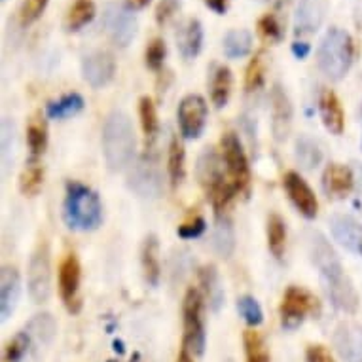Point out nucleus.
I'll list each match as a JSON object with an SVG mask.
<instances>
[{
    "label": "nucleus",
    "mask_w": 362,
    "mask_h": 362,
    "mask_svg": "<svg viewBox=\"0 0 362 362\" xmlns=\"http://www.w3.org/2000/svg\"><path fill=\"white\" fill-rule=\"evenodd\" d=\"M25 332L30 338V344L36 345V347H48L55 338V332H57V322L49 313H40L35 315L27 327H25Z\"/></svg>",
    "instance_id": "nucleus-23"
},
{
    "label": "nucleus",
    "mask_w": 362,
    "mask_h": 362,
    "mask_svg": "<svg viewBox=\"0 0 362 362\" xmlns=\"http://www.w3.org/2000/svg\"><path fill=\"white\" fill-rule=\"evenodd\" d=\"M199 281H202L203 291H205V296L209 300V305L213 311H218L224 303V288H222V283H220V277L216 274V267L207 266L203 267L199 272Z\"/></svg>",
    "instance_id": "nucleus-27"
},
{
    "label": "nucleus",
    "mask_w": 362,
    "mask_h": 362,
    "mask_svg": "<svg viewBox=\"0 0 362 362\" xmlns=\"http://www.w3.org/2000/svg\"><path fill=\"white\" fill-rule=\"evenodd\" d=\"M27 144H29L30 158L33 160H36L46 150V144H48V127L44 124V119H30L29 127H27Z\"/></svg>",
    "instance_id": "nucleus-33"
},
{
    "label": "nucleus",
    "mask_w": 362,
    "mask_h": 362,
    "mask_svg": "<svg viewBox=\"0 0 362 362\" xmlns=\"http://www.w3.org/2000/svg\"><path fill=\"white\" fill-rule=\"evenodd\" d=\"M264 72H266V66H264V59H262V54H258L255 59L250 61L249 69H247V78H245V86L249 91H255L264 83Z\"/></svg>",
    "instance_id": "nucleus-42"
},
{
    "label": "nucleus",
    "mask_w": 362,
    "mask_h": 362,
    "mask_svg": "<svg viewBox=\"0 0 362 362\" xmlns=\"http://www.w3.org/2000/svg\"><path fill=\"white\" fill-rule=\"evenodd\" d=\"M207 124V103L202 95H188L178 105V125L185 139L202 137Z\"/></svg>",
    "instance_id": "nucleus-10"
},
{
    "label": "nucleus",
    "mask_w": 362,
    "mask_h": 362,
    "mask_svg": "<svg viewBox=\"0 0 362 362\" xmlns=\"http://www.w3.org/2000/svg\"><path fill=\"white\" fill-rule=\"evenodd\" d=\"M139 112H141V122H143L144 135L148 139H154L156 135H158L160 122H158V112H156L154 103H152L150 97H143V99H141Z\"/></svg>",
    "instance_id": "nucleus-38"
},
{
    "label": "nucleus",
    "mask_w": 362,
    "mask_h": 362,
    "mask_svg": "<svg viewBox=\"0 0 362 362\" xmlns=\"http://www.w3.org/2000/svg\"><path fill=\"white\" fill-rule=\"evenodd\" d=\"M309 52H311V46L305 44V42H294V44H292V54H294V57H298V59H305L309 55Z\"/></svg>",
    "instance_id": "nucleus-48"
},
{
    "label": "nucleus",
    "mask_w": 362,
    "mask_h": 362,
    "mask_svg": "<svg viewBox=\"0 0 362 362\" xmlns=\"http://www.w3.org/2000/svg\"><path fill=\"white\" fill-rule=\"evenodd\" d=\"M315 309L313 296L300 286H291L281 303V322L285 330H296L305 319V315Z\"/></svg>",
    "instance_id": "nucleus-9"
},
{
    "label": "nucleus",
    "mask_w": 362,
    "mask_h": 362,
    "mask_svg": "<svg viewBox=\"0 0 362 362\" xmlns=\"http://www.w3.org/2000/svg\"><path fill=\"white\" fill-rule=\"evenodd\" d=\"M30 338L27 336V332H19L16 338L8 344L6 351H4V358L2 362H23L27 353L30 351Z\"/></svg>",
    "instance_id": "nucleus-39"
},
{
    "label": "nucleus",
    "mask_w": 362,
    "mask_h": 362,
    "mask_svg": "<svg viewBox=\"0 0 362 362\" xmlns=\"http://www.w3.org/2000/svg\"><path fill=\"white\" fill-rule=\"evenodd\" d=\"M325 19V2L322 0H300L294 16L296 35H313Z\"/></svg>",
    "instance_id": "nucleus-19"
},
{
    "label": "nucleus",
    "mask_w": 362,
    "mask_h": 362,
    "mask_svg": "<svg viewBox=\"0 0 362 362\" xmlns=\"http://www.w3.org/2000/svg\"><path fill=\"white\" fill-rule=\"evenodd\" d=\"M319 112H321L322 124L330 133H334V135L344 133V108L339 105L336 93L330 89H322L321 95H319Z\"/></svg>",
    "instance_id": "nucleus-21"
},
{
    "label": "nucleus",
    "mask_w": 362,
    "mask_h": 362,
    "mask_svg": "<svg viewBox=\"0 0 362 362\" xmlns=\"http://www.w3.org/2000/svg\"><path fill=\"white\" fill-rule=\"evenodd\" d=\"M292 127V105L285 89L275 86L272 89V129H274L275 141L283 143Z\"/></svg>",
    "instance_id": "nucleus-15"
},
{
    "label": "nucleus",
    "mask_w": 362,
    "mask_h": 362,
    "mask_svg": "<svg viewBox=\"0 0 362 362\" xmlns=\"http://www.w3.org/2000/svg\"><path fill=\"white\" fill-rule=\"evenodd\" d=\"M129 188L144 199H156L161 194V175L148 161H139L129 173Z\"/></svg>",
    "instance_id": "nucleus-14"
},
{
    "label": "nucleus",
    "mask_w": 362,
    "mask_h": 362,
    "mask_svg": "<svg viewBox=\"0 0 362 362\" xmlns=\"http://www.w3.org/2000/svg\"><path fill=\"white\" fill-rule=\"evenodd\" d=\"M137 139L131 118L122 110L108 114L103 127V154L110 171L124 169L135 154Z\"/></svg>",
    "instance_id": "nucleus-2"
},
{
    "label": "nucleus",
    "mask_w": 362,
    "mask_h": 362,
    "mask_svg": "<svg viewBox=\"0 0 362 362\" xmlns=\"http://www.w3.org/2000/svg\"><path fill=\"white\" fill-rule=\"evenodd\" d=\"M228 2L230 0H205V4L207 8H211L214 13H218V16H224L226 10H228Z\"/></svg>",
    "instance_id": "nucleus-49"
},
{
    "label": "nucleus",
    "mask_w": 362,
    "mask_h": 362,
    "mask_svg": "<svg viewBox=\"0 0 362 362\" xmlns=\"http://www.w3.org/2000/svg\"><path fill=\"white\" fill-rule=\"evenodd\" d=\"M309 252H311V260L319 269L325 292L334 303V308H338L344 313H355L358 309V296H356L355 286L344 272V266L336 250L330 247L325 235L321 233L311 235Z\"/></svg>",
    "instance_id": "nucleus-1"
},
{
    "label": "nucleus",
    "mask_w": 362,
    "mask_h": 362,
    "mask_svg": "<svg viewBox=\"0 0 362 362\" xmlns=\"http://www.w3.org/2000/svg\"><path fill=\"white\" fill-rule=\"evenodd\" d=\"M226 362H233V361H226Z\"/></svg>",
    "instance_id": "nucleus-54"
},
{
    "label": "nucleus",
    "mask_w": 362,
    "mask_h": 362,
    "mask_svg": "<svg viewBox=\"0 0 362 362\" xmlns=\"http://www.w3.org/2000/svg\"><path fill=\"white\" fill-rule=\"evenodd\" d=\"M334 347L345 362H362V328L358 325H341L334 332Z\"/></svg>",
    "instance_id": "nucleus-18"
},
{
    "label": "nucleus",
    "mask_w": 362,
    "mask_h": 362,
    "mask_svg": "<svg viewBox=\"0 0 362 362\" xmlns=\"http://www.w3.org/2000/svg\"><path fill=\"white\" fill-rule=\"evenodd\" d=\"M82 108H83L82 95L71 93V95H65L63 99H59V101L49 103L48 107H46V114H48V118L52 119H65L74 116V114H78Z\"/></svg>",
    "instance_id": "nucleus-30"
},
{
    "label": "nucleus",
    "mask_w": 362,
    "mask_h": 362,
    "mask_svg": "<svg viewBox=\"0 0 362 362\" xmlns=\"http://www.w3.org/2000/svg\"><path fill=\"white\" fill-rule=\"evenodd\" d=\"M178 362H192V356L188 353V349L180 351V355H178Z\"/></svg>",
    "instance_id": "nucleus-52"
},
{
    "label": "nucleus",
    "mask_w": 362,
    "mask_h": 362,
    "mask_svg": "<svg viewBox=\"0 0 362 362\" xmlns=\"http://www.w3.org/2000/svg\"><path fill=\"white\" fill-rule=\"evenodd\" d=\"M203 232H205V220H203L202 216H197V218L194 220V222H190V224L180 226V228L177 230L178 238H182V239L199 238Z\"/></svg>",
    "instance_id": "nucleus-46"
},
{
    "label": "nucleus",
    "mask_w": 362,
    "mask_h": 362,
    "mask_svg": "<svg viewBox=\"0 0 362 362\" xmlns=\"http://www.w3.org/2000/svg\"><path fill=\"white\" fill-rule=\"evenodd\" d=\"M353 40L345 30L334 27L325 35L319 52H317V59L321 71L327 74L330 80H341L347 74L353 63Z\"/></svg>",
    "instance_id": "nucleus-4"
},
{
    "label": "nucleus",
    "mask_w": 362,
    "mask_h": 362,
    "mask_svg": "<svg viewBox=\"0 0 362 362\" xmlns=\"http://www.w3.org/2000/svg\"><path fill=\"white\" fill-rule=\"evenodd\" d=\"M65 222L72 230L91 232L97 230L103 222V205L95 192L80 182H71L66 186L65 197Z\"/></svg>",
    "instance_id": "nucleus-3"
},
{
    "label": "nucleus",
    "mask_w": 362,
    "mask_h": 362,
    "mask_svg": "<svg viewBox=\"0 0 362 362\" xmlns=\"http://www.w3.org/2000/svg\"><path fill=\"white\" fill-rule=\"evenodd\" d=\"M305 356H308V362H334L332 355L322 345H311Z\"/></svg>",
    "instance_id": "nucleus-47"
},
{
    "label": "nucleus",
    "mask_w": 362,
    "mask_h": 362,
    "mask_svg": "<svg viewBox=\"0 0 362 362\" xmlns=\"http://www.w3.org/2000/svg\"><path fill=\"white\" fill-rule=\"evenodd\" d=\"M29 294L35 303L48 302L52 294V258H49V245L46 241L38 245L30 256Z\"/></svg>",
    "instance_id": "nucleus-6"
},
{
    "label": "nucleus",
    "mask_w": 362,
    "mask_h": 362,
    "mask_svg": "<svg viewBox=\"0 0 362 362\" xmlns=\"http://www.w3.org/2000/svg\"><path fill=\"white\" fill-rule=\"evenodd\" d=\"M353 177H355L356 188H358V192H361V194H362V165H358V163H356V165H355V175H353Z\"/></svg>",
    "instance_id": "nucleus-51"
},
{
    "label": "nucleus",
    "mask_w": 362,
    "mask_h": 362,
    "mask_svg": "<svg viewBox=\"0 0 362 362\" xmlns=\"http://www.w3.org/2000/svg\"><path fill=\"white\" fill-rule=\"evenodd\" d=\"M42 178H44V173H42V167L33 161L27 169L21 175V180H19V188L23 192L25 196H36L42 188Z\"/></svg>",
    "instance_id": "nucleus-37"
},
{
    "label": "nucleus",
    "mask_w": 362,
    "mask_h": 362,
    "mask_svg": "<svg viewBox=\"0 0 362 362\" xmlns=\"http://www.w3.org/2000/svg\"><path fill=\"white\" fill-rule=\"evenodd\" d=\"M258 29H260L262 36L269 42H281L283 40V27H281L279 19L275 18L274 13H267L264 18L260 19V23H258Z\"/></svg>",
    "instance_id": "nucleus-41"
},
{
    "label": "nucleus",
    "mask_w": 362,
    "mask_h": 362,
    "mask_svg": "<svg viewBox=\"0 0 362 362\" xmlns=\"http://www.w3.org/2000/svg\"><path fill=\"white\" fill-rule=\"evenodd\" d=\"M258 2H264V0H258Z\"/></svg>",
    "instance_id": "nucleus-53"
},
{
    "label": "nucleus",
    "mask_w": 362,
    "mask_h": 362,
    "mask_svg": "<svg viewBox=\"0 0 362 362\" xmlns=\"http://www.w3.org/2000/svg\"><path fill=\"white\" fill-rule=\"evenodd\" d=\"M165 59V42L161 38H154L146 48V65L152 71H160Z\"/></svg>",
    "instance_id": "nucleus-43"
},
{
    "label": "nucleus",
    "mask_w": 362,
    "mask_h": 362,
    "mask_svg": "<svg viewBox=\"0 0 362 362\" xmlns=\"http://www.w3.org/2000/svg\"><path fill=\"white\" fill-rule=\"evenodd\" d=\"M222 44H224L226 57H230V59H241V57H247L250 54V49H252V36H250L249 30L245 29L230 30L224 36Z\"/></svg>",
    "instance_id": "nucleus-28"
},
{
    "label": "nucleus",
    "mask_w": 362,
    "mask_h": 362,
    "mask_svg": "<svg viewBox=\"0 0 362 362\" xmlns=\"http://www.w3.org/2000/svg\"><path fill=\"white\" fill-rule=\"evenodd\" d=\"M21 296V277L16 267L4 266L0 274V315L2 321H8L13 315Z\"/></svg>",
    "instance_id": "nucleus-16"
},
{
    "label": "nucleus",
    "mask_w": 362,
    "mask_h": 362,
    "mask_svg": "<svg viewBox=\"0 0 362 362\" xmlns=\"http://www.w3.org/2000/svg\"><path fill=\"white\" fill-rule=\"evenodd\" d=\"M230 93H232V71L224 65L214 66L211 74V99L214 107H226L230 101Z\"/></svg>",
    "instance_id": "nucleus-25"
},
{
    "label": "nucleus",
    "mask_w": 362,
    "mask_h": 362,
    "mask_svg": "<svg viewBox=\"0 0 362 362\" xmlns=\"http://www.w3.org/2000/svg\"><path fill=\"white\" fill-rule=\"evenodd\" d=\"M116 72V61L108 52H93L83 57L82 61V74L83 80L91 86V88H103L107 86L114 78Z\"/></svg>",
    "instance_id": "nucleus-13"
},
{
    "label": "nucleus",
    "mask_w": 362,
    "mask_h": 362,
    "mask_svg": "<svg viewBox=\"0 0 362 362\" xmlns=\"http://www.w3.org/2000/svg\"><path fill=\"white\" fill-rule=\"evenodd\" d=\"M95 18V4L91 0H76L66 16V30H80Z\"/></svg>",
    "instance_id": "nucleus-31"
},
{
    "label": "nucleus",
    "mask_w": 362,
    "mask_h": 362,
    "mask_svg": "<svg viewBox=\"0 0 362 362\" xmlns=\"http://www.w3.org/2000/svg\"><path fill=\"white\" fill-rule=\"evenodd\" d=\"M2 173L4 177L13 163V150H16V125L10 118L2 119Z\"/></svg>",
    "instance_id": "nucleus-34"
},
{
    "label": "nucleus",
    "mask_w": 362,
    "mask_h": 362,
    "mask_svg": "<svg viewBox=\"0 0 362 362\" xmlns=\"http://www.w3.org/2000/svg\"><path fill=\"white\" fill-rule=\"evenodd\" d=\"M48 6V0H25L21 6V25L35 23Z\"/></svg>",
    "instance_id": "nucleus-44"
},
{
    "label": "nucleus",
    "mask_w": 362,
    "mask_h": 362,
    "mask_svg": "<svg viewBox=\"0 0 362 362\" xmlns=\"http://www.w3.org/2000/svg\"><path fill=\"white\" fill-rule=\"evenodd\" d=\"M80 277H82V274H80V262H78L76 255H69L59 266V292L66 309L71 313L80 311V298H78Z\"/></svg>",
    "instance_id": "nucleus-11"
},
{
    "label": "nucleus",
    "mask_w": 362,
    "mask_h": 362,
    "mask_svg": "<svg viewBox=\"0 0 362 362\" xmlns=\"http://www.w3.org/2000/svg\"><path fill=\"white\" fill-rule=\"evenodd\" d=\"M105 27L108 30V36L119 48H127L137 35V19L133 16V10L127 6H119V4L107 8Z\"/></svg>",
    "instance_id": "nucleus-8"
},
{
    "label": "nucleus",
    "mask_w": 362,
    "mask_h": 362,
    "mask_svg": "<svg viewBox=\"0 0 362 362\" xmlns=\"http://www.w3.org/2000/svg\"><path fill=\"white\" fill-rule=\"evenodd\" d=\"M238 311L249 327H260L262 322H264V311H262L260 303L256 302L252 296L239 298Z\"/></svg>",
    "instance_id": "nucleus-36"
},
{
    "label": "nucleus",
    "mask_w": 362,
    "mask_h": 362,
    "mask_svg": "<svg viewBox=\"0 0 362 362\" xmlns=\"http://www.w3.org/2000/svg\"><path fill=\"white\" fill-rule=\"evenodd\" d=\"M2 2H6V0H2Z\"/></svg>",
    "instance_id": "nucleus-55"
},
{
    "label": "nucleus",
    "mask_w": 362,
    "mask_h": 362,
    "mask_svg": "<svg viewBox=\"0 0 362 362\" xmlns=\"http://www.w3.org/2000/svg\"><path fill=\"white\" fill-rule=\"evenodd\" d=\"M143 269L144 277L148 281V285L158 286L161 277V267L160 247H158V239H156V235H148L143 245Z\"/></svg>",
    "instance_id": "nucleus-26"
},
{
    "label": "nucleus",
    "mask_w": 362,
    "mask_h": 362,
    "mask_svg": "<svg viewBox=\"0 0 362 362\" xmlns=\"http://www.w3.org/2000/svg\"><path fill=\"white\" fill-rule=\"evenodd\" d=\"M185 315V349L196 356L205 353V325H203V300L199 291L190 288L182 303Z\"/></svg>",
    "instance_id": "nucleus-5"
},
{
    "label": "nucleus",
    "mask_w": 362,
    "mask_h": 362,
    "mask_svg": "<svg viewBox=\"0 0 362 362\" xmlns=\"http://www.w3.org/2000/svg\"><path fill=\"white\" fill-rule=\"evenodd\" d=\"M178 8H180V0H160V4L156 8V21L165 25L177 13Z\"/></svg>",
    "instance_id": "nucleus-45"
},
{
    "label": "nucleus",
    "mask_w": 362,
    "mask_h": 362,
    "mask_svg": "<svg viewBox=\"0 0 362 362\" xmlns=\"http://www.w3.org/2000/svg\"><path fill=\"white\" fill-rule=\"evenodd\" d=\"M177 46L185 59H194L203 46V27L197 19H188L177 35Z\"/></svg>",
    "instance_id": "nucleus-22"
},
{
    "label": "nucleus",
    "mask_w": 362,
    "mask_h": 362,
    "mask_svg": "<svg viewBox=\"0 0 362 362\" xmlns=\"http://www.w3.org/2000/svg\"><path fill=\"white\" fill-rule=\"evenodd\" d=\"M150 4V0H127V4L125 6L129 8V10H143V8H146Z\"/></svg>",
    "instance_id": "nucleus-50"
},
{
    "label": "nucleus",
    "mask_w": 362,
    "mask_h": 362,
    "mask_svg": "<svg viewBox=\"0 0 362 362\" xmlns=\"http://www.w3.org/2000/svg\"><path fill=\"white\" fill-rule=\"evenodd\" d=\"M167 165H169V177H171L173 186H177L185 178V148L178 143L177 137H173L171 144H169Z\"/></svg>",
    "instance_id": "nucleus-35"
},
{
    "label": "nucleus",
    "mask_w": 362,
    "mask_h": 362,
    "mask_svg": "<svg viewBox=\"0 0 362 362\" xmlns=\"http://www.w3.org/2000/svg\"><path fill=\"white\" fill-rule=\"evenodd\" d=\"M245 347H247V362H269L264 341L255 332L245 334Z\"/></svg>",
    "instance_id": "nucleus-40"
},
{
    "label": "nucleus",
    "mask_w": 362,
    "mask_h": 362,
    "mask_svg": "<svg viewBox=\"0 0 362 362\" xmlns=\"http://www.w3.org/2000/svg\"><path fill=\"white\" fill-rule=\"evenodd\" d=\"M220 144H222V158H224L228 175L232 178V185L239 192L247 190L250 180V173L249 161H247L245 150L241 146V141H239L235 133H226L222 141H220Z\"/></svg>",
    "instance_id": "nucleus-7"
},
{
    "label": "nucleus",
    "mask_w": 362,
    "mask_h": 362,
    "mask_svg": "<svg viewBox=\"0 0 362 362\" xmlns=\"http://www.w3.org/2000/svg\"><path fill=\"white\" fill-rule=\"evenodd\" d=\"M330 230L334 239L351 252L362 255V224L347 214H334L330 218Z\"/></svg>",
    "instance_id": "nucleus-17"
},
{
    "label": "nucleus",
    "mask_w": 362,
    "mask_h": 362,
    "mask_svg": "<svg viewBox=\"0 0 362 362\" xmlns=\"http://www.w3.org/2000/svg\"><path fill=\"white\" fill-rule=\"evenodd\" d=\"M286 228L279 214H272L267 220V245L275 258H281L285 252Z\"/></svg>",
    "instance_id": "nucleus-32"
},
{
    "label": "nucleus",
    "mask_w": 362,
    "mask_h": 362,
    "mask_svg": "<svg viewBox=\"0 0 362 362\" xmlns=\"http://www.w3.org/2000/svg\"><path fill=\"white\" fill-rule=\"evenodd\" d=\"M296 160L302 169L311 171V169H315V167L321 165V161H322L321 146L315 143L313 139L302 135V137L296 141Z\"/></svg>",
    "instance_id": "nucleus-29"
},
{
    "label": "nucleus",
    "mask_w": 362,
    "mask_h": 362,
    "mask_svg": "<svg viewBox=\"0 0 362 362\" xmlns=\"http://www.w3.org/2000/svg\"><path fill=\"white\" fill-rule=\"evenodd\" d=\"M283 186H285L286 194L291 197L292 205L300 211V214H303L309 220L317 216V211H319L317 197H315L313 190L309 188L308 182L298 173H286L285 178H283Z\"/></svg>",
    "instance_id": "nucleus-12"
},
{
    "label": "nucleus",
    "mask_w": 362,
    "mask_h": 362,
    "mask_svg": "<svg viewBox=\"0 0 362 362\" xmlns=\"http://www.w3.org/2000/svg\"><path fill=\"white\" fill-rule=\"evenodd\" d=\"M213 247L222 258H230L235 249V233L232 218L224 211H216V222L213 232Z\"/></svg>",
    "instance_id": "nucleus-24"
},
{
    "label": "nucleus",
    "mask_w": 362,
    "mask_h": 362,
    "mask_svg": "<svg viewBox=\"0 0 362 362\" xmlns=\"http://www.w3.org/2000/svg\"><path fill=\"white\" fill-rule=\"evenodd\" d=\"M353 185H355L353 173L339 163H330L322 175V188H325L328 197H336V199L345 197L351 192Z\"/></svg>",
    "instance_id": "nucleus-20"
}]
</instances>
